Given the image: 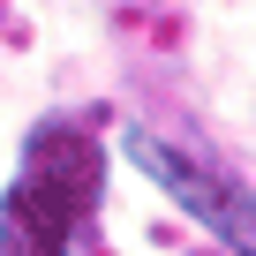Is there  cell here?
<instances>
[{
	"instance_id": "6da1fadb",
	"label": "cell",
	"mask_w": 256,
	"mask_h": 256,
	"mask_svg": "<svg viewBox=\"0 0 256 256\" xmlns=\"http://www.w3.org/2000/svg\"><path fill=\"white\" fill-rule=\"evenodd\" d=\"M98 188H106V151L90 136V120L30 128L23 174L0 204V256H90Z\"/></svg>"
},
{
	"instance_id": "7a4b0ae2",
	"label": "cell",
	"mask_w": 256,
	"mask_h": 256,
	"mask_svg": "<svg viewBox=\"0 0 256 256\" xmlns=\"http://www.w3.org/2000/svg\"><path fill=\"white\" fill-rule=\"evenodd\" d=\"M120 151H128V166H136V174H151L188 218H204L234 256H256V196H248V181H234L226 166L181 151L174 136H158V128H144V120L120 128Z\"/></svg>"
}]
</instances>
